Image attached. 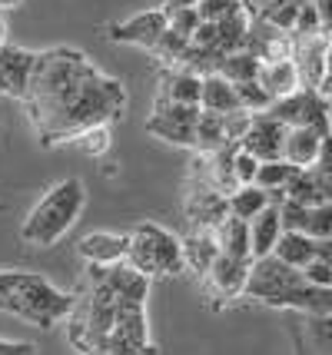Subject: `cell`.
<instances>
[{
  "mask_svg": "<svg viewBox=\"0 0 332 355\" xmlns=\"http://www.w3.org/2000/svg\"><path fill=\"white\" fill-rule=\"evenodd\" d=\"M313 170V180H316L322 200L332 202V133L322 137V150H319V159L309 166Z\"/></svg>",
  "mask_w": 332,
  "mask_h": 355,
  "instance_id": "4dcf8cb0",
  "label": "cell"
},
{
  "mask_svg": "<svg viewBox=\"0 0 332 355\" xmlns=\"http://www.w3.org/2000/svg\"><path fill=\"white\" fill-rule=\"evenodd\" d=\"M10 7H20V0H0V10H10Z\"/></svg>",
  "mask_w": 332,
  "mask_h": 355,
  "instance_id": "f6af8a7d",
  "label": "cell"
},
{
  "mask_svg": "<svg viewBox=\"0 0 332 355\" xmlns=\"http://www.w3.org/2000/svg\"><path fill=\"white\" fill-rule=\"evenodd\" d=\"M200 107H203V110H213V113H233V110H243V107H239L236 87L222 77V73H203V93H200Z\"/></svg>",
  "mask_w": 332,
  "mask_h": 355,
  "instance_id": "44dd1931",
  "label": "cell"
},
{
  "mask_svg": "<svg viewBox=\"0 0 332 355\" xmlns=\"http://www.w3.org/2000/svg\"><path fill=\"white\" fill-rule=\"evenodd\" d=\"M186 223L190 230H216L222 219L229 216V202L220 189L206 183V180H190L186 183Z\"/></svg>",
  "mask_w": 332,
  "mask_h": 355,
  "instance_id": "9c48e42d",
  "label": "cell"
},
{
  "mask_svg": "<svg viewBox=\"0 0 332 355\" xmlns=\"http://www.w3.org/2000/svg\"><path fill=\"white\" fill-rule=\"evenodd\" d=\"M216 236V246L220 252H229V256H239V259H253V249H250V223L239 216H226L213 230Z\"/></svg>",
  "mask_w": 332,
  "mask_h": 355,
  "instance_id": "7402d4cb",
  "label": "cell"
},
{
  "mask_svg": "<svg viewBox=\"0 0 332 355\" xmlns=\"http://www.w3.org/2000/svg\"><path fill=\"white\" fill-rule=\"evenodd\" d=\"M272 256H276V259H283L286 266L302 269L306 263H313V259H316V239H313L309 232L283 230V236H279V239H276V246H272Z\"/></svg>",
  "mask_w": 332,
  "mask_h": 355,
  "instance_id": "ffe728a7",
  "label": "cell"
},
{
  "mask_svg": "<svg viewBox=\"0 0 332 355\" xmlns=\"http://www.w3.org/2000/svg\"><path fill=\"white\" fill-rule=\"evenodd\" d=\"M216 256H220V246H216L213 230H190L186 232V239H183V259H186V269H193L196 276H206V269L213 266Z\"/></svg>",
  "mask_w": 332,
  "mask_h": 355,
  "instance_id": "d6986e66",
  "label": "cell"
},
{
  "mask_svg": "<svg viewBox=\"0 0 332 355\" xmlns=\"http://www.w3.org/2000/svg\"><path fill=\"white\" fill-rule=\"evenodd\" d=\"M226 202H229V216H239V219L250 223L256 213H263V209L269 206V193L266 189H259L256 183H246V186H239L236 193H229Z\"/></svg>",
  "mask_w": 332,
  "mask_h": 355,
  "instance_id": "cb8c5ba5",
  "label": "cell"
},
{
  "mask_svg": "<svg viewBox=\"0 0 332 355\" xmlns=\"http://www.w3.org/2000/svg\"><path fill=\"white\" fill-rule=\"evenodd\" d=\"M286 130H289V126L279 123L269 110L253 113V116H250V130L243 133L239 146H243L246 153H253L259 163H266V159H279V156H283Z\"/></svg>",
  "mask_w": 332,
  "mask_h": 355,
  "instance_id": "30bf717a",
  "label": "cell"
},
{
  "mask_svg": "<svg viewBox=\"0 0 332 355\" xmlns=\"http://www.w3.org/2000/svg\"><path fill=\"white\" fill-rule=\"evenodd\" d=\"M329 107H332V100H326L319 90L299 87V90L289 93V96L272 100L269 113L286 126H316V130H322V133H329L332 130Z\"/></svg>",
  "mask_w": 332,
  "mask_h": 355,
  "instance_id": "8992f818",
  "label": "cell"
},
{
  "mask_svg": "<svg viewBox=\"0 0 332 355\" xmlns=\"http://www.w3.org/2000/svg\"><path fill=\"white\" fill-rule=\"evenodd\" d=\"M33 60H37V50H27V46L17 44L0 46V96L24 100L33 73Z\"/></svg>",
  "mask_w": 332,
  "mask_h": 355,
  "instance_id": "8fae6325",
  "label": "cell"
},
{
  "mask_svg": "<svg viewBox=\"0 0 332 355\" xmlns=\"http://www.w3.org/2000/svg\"><path fill=\"white\" fill-rule=\"evenodd\" d=\"M259 67H263V60H259L256 53H250V50H236V53L222 57V63L216 67V73H222L229 83H246V80L259 77Z\"/></svg>",
  "mask_w": 332,
  "mask_h": 355,
  "instance_id": "484cf974",
  "label": "cell"
},
{
  "mask_svg": "<svg viewBox=\"0 0 332 355\" xmlns=\"http://www.w3.org/2000/svg\"><path fill=\"white\" fill-rule=\"evenodd\" d=\"M203 93V77L193 73L186 67H166L159 77L157 100H170V103H200Z\"/></svg>",
  "mask_w": 332,
  "mask_h": 355,
  "instance_id": "9a60e30c",
  "label": "cell"
},
{
  "mask_svg": "<svg viewBox=\"0 0 332 355\" xmlns=\"http://www.w3.org/2000/svg\"><path fill=\"white\" fill-rule=\"evenodd\" d=\"M127 259L123 263L133 266L143 276H180L186 269L183 259V239L173 236L170 230H163L157 223H140L137 230L127 236Z\"/></svg>",
  "mask_w": 332,
  "mask_h": 355,
  "instance_id": "5b68a950",
  "label": "cell"
},
{
  "mask_svg": "<svg viewBox=\"0 0 332 355\" xmlns=\"http://www.w3.org/2000/svg\"><path fill=\"white\" fill-rule=\"evenodd\" d=\"M83 206H87V189L80 180L70 176V180L53 183L40 196V202L27 213L24 226H20V243L33 249H50L57 239H64L73 230Z\"/></svg>",
  "mask_w": 332,
  "mask_h": 355,
  "instance_id": "277c9868",
  "label": "cell"
},
{
  "mask_svg": "<svg viewBox=\"0 0 332 355\" xmlns=\"http://www.w3.org/2000/svg\"><path fill=\"white\" fill-rule=\"evenodd\" d=\"M0 355H37L30 342H17V339H0Z\"/></svg>",
  "mask_w": 332,
  "mask_h": 355,
  "instance_id": "60d3db41",
  "label": "cell"
},
{
  "mask_svg": "<svg viewBox=\"0 0 332 355\" xmlns=\"http://www.w3.org/2000/svg\"><path fill=\"white\" fill-rule=\"evenodd\" d=\"M196 116H200V103H170V100H157L153 113L146 120V133L173 143V146H190L196 139Z\"/></svg>",
  "mask_w": 332,
  "mask_h": 355,
  "instance_id": "52a82bcc",
  "label": "cell"
},
{
  "mask_svg": "<svg viewBox=\"0 0 332 355\" xmlns=\"http://www.w3.org/2000/svg\"><path fill=\"white\" fill-rule=\"evenodd\" d=\"M259 87L272 96V100H279V96H289V93H296L302 87L299 83V70H296V63L292 60H272V63H263L259 67Z\"/></svg>",
  "mask_w": 332,
  "mask_h": 355,
  "instance_id": "ac0fdd59",
  "label": "cell"
},
{
  "mask_svg": "<svg viewBox=\"0 0 332 355\" xmlns=\"http://www.w3.org/2000/svg\"><path fill=\"white\" fill-rule=\"evenodd\" d=\"M166 31V14L153 7V10H143V14L130 17V20H120V24H113L107 37H110L113 44H127V46H143V50H150V46L159 40V33Z\"/></svg>",
  "mask_w": 332,
  "mask_h": 355,
  "instance_id": "7c38bea8",
  "label": "cell"
},
{
  "mask_svg": "<svg viewBox=\"0 0 332 355\" xmlns=\"http://www.w3.org/2000/svg\"><path fill=\"white\" fill-rule=\"evenodd\" d=\"M200 0H163V14H173V10H183V7H196Z\"/></svg>",
  "mask_w": 332,
  "mask_h": 355,
  "instance_id": "7bdbcfd3",
  "label": "cell"
},
{
  "mask_svg": "<svg viewBox=\"0 0 332 355\" xmlns=\"http://www.w3.org/2000/svg\"><path fill=\"white\" fill-rule=\"evenodd\" d=\"M233 166H236V180H239V186H246V183H253L256 170H259V159H256L253 153H246V150L239 146L236 156H233Z\"/></svg>",
  "mask_w": 332,
  "mask_h": 355,
  "instance_id": "74e56055",
  "label": "cell"
},
{
  "mask_svg": "<svg viewBox=\"0 0 332 355\" xmlns=\"http://www.w3.org/2000/svg\"><path fill=\"white\" fill-rule=\"evenodd\" d=\"M236 10H243V0H200V3H196L200 20H213V24L233 17Z\"/></svg>",
  "mask_w": 332,
  "mask_h": 355,
  "instance_id": "836d02e7",
  "label": "cell"
},
{
  "mask_svg": "<svg viewBox=\"0 0 332 355\" xmlns=\"http://www.w3.org/2000/svg\"><path fill=\"white\" fill-rule=\"evenodd\" d=\"M250 263H253V259H239V256L220 252V256L213 259V266L206 269V276H200L206 295L216 299V302L239 299L243 289H246V279H250Z\"/></svg>",
  "mask_w": 332,
  "mask_h": 355,
  "instance_id": "ba28073f",
  "label": "cell"
},
{
  "mask_svg": "<svg viewBox=\"0 0 332 355\" xmlns=\"http://www.w3.org/2000/svg\"><path fill=\"white\" fill-rule=\"evenodd\" d=\"M302 276H306V282H313V286H332V266L316 256L313 263L302 266Z\"/></svg>",
  "mask_w": 332,
  "mask_h": 355,
  "instance_id": "f35d334b",
  "label": "cell"
},
{
  "mask_svg": "<svg viewBox=\"0 0 332 355\" xmlns=\"http://www.w3.org/2000/svg\"><path fill=\"white\" fill-rule=\"evenodd\" d=\"M0 213H3V202H0Z\"/></svg>",
  "mask_w": 332,
  "mask_h": 355,
  "instance_id": "bcb514c9",
  "label": "cell"
},
{
  "mask_svg": "<svg viewBox=\"0 0 332 355\" xmlns=\"http://www.w3.org/2000/svg\"><path fill=\"white\" fill-rule=\"evenodd\" d=\"M299 170V166H292V163H286L283 156L279 159H266V163H259V170H256L253 183L259 189H283L289 183V176Z\"/></svg>",
  "mask_w": 332,
  "mask_h": 355,
  "instance_id": "f546056e",
  "label": "cell"
},
{
  "mask_svg": "<svg viewBox=\"0 0 332 355\" xmlns=\"http://www.w3.org/2000/svg\"><path fill=\"white\" fill-rule=\"evenodd\" d=\"M283 189H286V196H289V200L302 202V206H319V202H326L322 200V193H319L316 180H313V170H309V166L292 173V176H289V183H286Z\"/></svg>",
  "mask_w": 332,
  "mask_h": 355,
  "instance_id": "4316f807",
  "label": "cell"
},
{
  "mask_svg": "<svg viewBox=\"0 0 332 355\" xmlns=\"http://www.w3.org/2000/svg\"><path fill=\"white\" fill-rule=\"evenodd\" d=\"M226 130H222V113L200 107L196 116V139H193V153H216L220 146H226Z\"/></svg>",
  "mask_w": 332,
  "mask_h": 355,
  "instance_id": "603a6c76",
  "label": "cell"
},
{
  "mask_svg": "<svg viewBox=\"0 0 332 355\" xmlns=\"http://www.w3.org/2000/svg\"><path fill=\"white\" fill-rule=\"evenodd\" d=\"M77 293L57 289L47 276L30 269H0V312L27 319L37 329H53L73 309Z\"/></svg>",
  "mask_w": 332,
  "mask_h": 355,
  "instance_id": "3957f363",
  "label": "cell"
},
{
  "mask_svg": "<svg viewBox=\"0 0 332 355\" xmlns=\"http://www.w3.org/2000/svg\"><path fill=\"white\" fill-rule=\"evenodd\" d=\"M243 295L266 302L272 309H292L302 315H332V286L306 282L302 269L286 266L272 252L250 263V279H246Z\"/></svg>",
  "mask_w": 332,
  "mask_h": 355,
  "instance_id": "7a4b0ae2",
  "label": "cell"
},
{
  "mask_svg": "<svg viewBox=\"0 0 332 355\" xmlns=\"http://www.w3.org/2000/svg\"><path fill=\"white\" fill-rule=\"evenodd\" d=\"M24 107L40 146H67L87 126L116 123L127 113V87L77 46H50L33 60Z\"/></svg>",
  "mask_w": 332,
  "mask_h": 355,
  "instance_id": "6da1fadb",
  "label": "cell"
},
{
  "mask_svg": "<svg viewBox=\"0 0 332 355\" xmlns=\"http://www.w3.org/2000/svg\"><path fill=\"white\" fill-rule=\"evenodd\" d=\"M332 33H309V37H292V63L299 70V83L309 90H319L322 67H326V50H329Z\"/></svg>",
  "mask_w": 332,
  "mask_h": 355,
  "instance_id": "4fadbf2b",
  "label": "cell"
},
{
  "mask_svg": "<svg viewBox=\"0 0 332 355\" xmlns=\"http://www.w3.org/2000/svg\"><path fill=\"white\" fill-rule=\"evenodd\" d=\"M316 3V14H319V27L322 33H332V0H313Z\"/></svg>",
  "mask_w": 332,
  "mask_h": 355,
  "instance_id": "b9f144b4",
  "label": "cell"
},
{
  "mask_svg": "<svg viewBox=\"0 0 332 355\" xmlns=\"http://www.w3.org/2000/svg\"><path fill=\"white\" fill-rule=\"evenodd\" d=\"M302 352L332 355V315H306V329H302Z\"/></svg>",
  "mask_w": 332,
  "mask_h": 355,
  "instance_id": "d4e9b609",
  "label": "cell"
},
{
  "mask_svg": "<svg viewBox=\"0 0 332 355\" xmlns=\"http://www.w3.org/2000/svg\"><path fill=\"white\" fill-rule=\"evenodd\" d=\"M322 137L326 133L316 130V126H289L283 139V159L292 163V166H299V170L313 166L319 159V150H322Z\"/></svg>",
  "mask_w": 332,
  "mask_h": 355,
  "instance_id": "5bb4252c",
  "label": "cell"
},
{
  "mask_svg": "<svg viewBox=\"0 0 332 355\" xmlns=\"http://www.w3.org/2000/svg\"><path fill=\"white\" fill-rule=\"evenodd\" d=\"M7 44V20H3V14H0V46Z\"/></svg>",
  "mask_w": 332,
  "mask_h": 355,
  "instance_id": "ee69618b",
  "label": "cell"
},
{
  "mask_svg": "<svg viewBox=\"0 0 332 355\" xmlns=\"http://www.w3.org/2000/svg\"><path fill=\"white\" fill-rule=\"evenodd\" d=\"M319 93L332 100V37H329V50H326V67H322V80H319Z\"/></svg>",
  "mask_w": 332,
  "mask_h": 355,
  "instance_id": "ab89813d",
  "label": "cell"
},
{
  "mask_svg": "<svg viewBox=\"0 0 332 355\" xmlns=\"http://www.w3.org/2000/svg\"><path fill=\"white\" fill-rule=\"evenodd\" d=\"M309 33H322L319 27V14L313 0H302L299 14H296V24H292V37H309Z\"/></svg>",
  "mask_w": 332,
  "mask_h": 355,
  "instance_id": "d590c367",
  "label": "cell"
},
{
  "mask_svg": "<svg viewBox=\"0 0 332 355\" xmlns=\"http://www.w3.org/2000/svg\"><path fill=\"white\" fill-rule=\"evenodd\" d=\"M233 87H236L239 107L246 113H263V110L272 107V96L259 87V80H246V83H233Z\"/></svg>",
  "mask_w": 332,
  "mask_h": 355,
  "instance_id": "1f68e13d",
  "label": "cell"
},
{
  "mask_svg": "<svg viewBox=\"0 0 332 355\" xmlns=\"http://www.w3.org/2000/svg\"><path fill=\"white\" fill-rule=\"evenodd\" d=\"M279 236H283L279 206H276V202H269L263 213H256V216L250 219V249H253V259H259V256H269Z\"/></svg>",
  "mask_w": 332,
  "mask_h": 355,
  "instance_id": "e0dca14e",
  "label": "cell"
},
{
  "mask_svg": "<svg viewBox=\"0 0 332 355\" xmlns=\"http://www.w3.org/2000/svg\"><path fill=\"white\" fill-rule=\"evenodd\" d=\"M166 27L176 31L180 37H186L190 40L196 27H200V14H196V7H183V10H173V14H166Z\"/></svg>",
  "mask_w": 332,
  "mask_h": 355,
  "instance_id": "e575fe53",
  "label": "cell"
},
{
  "mask_svg": "<svg viewBox=\"0 0 332 355\" xmlns=\"http://www.w3.org/2000/svg\"><path fill=\"white\" fill-rule=\"evenodd\" d=\"M130 239L120 232H90L80 239V256L90 266H113L127 259Z\"/></svg>",
  "mask_w": 332,
  "mask_h": 355,
  "instance_id": "2e32d148",
  "label": "cell"
},
{
  "mask_svg": "<svg viewBox=\"0 0 332 355\" xmlns=\"http://www.w3.org/2000/svg\"><path fill=\"white\" fill-rule=\"evenodd\" d=\"M77 150H83L87 156H103L110 153V143H113V130L110 123H96V126H87V130H80L77 137L70 139Z\"/></svg>",
  "mask_w": 332,
  "mask_h": 355,
  "instance_id": "83f0119b",
  "label": "cell"
},
{
  "mask_svg": "<svg viewBox=\"0 0 332 355\" xmlns=\"http://www.w3.org/2000/svg\"><path fill=\"white\" fill-rule=\"evenodd\" d=\"M306 232L313 239H329L332 236V202H319V206H309V223H306Z\"/></svg>",
  "mask_w": 332,
  "mask_h": 355,
  "instance_id": "d6a6232c",
  "label": "cell"
},
{
  "mask_svg": "<svg viewBox=\"0 0 332 355\" xmlns=\"http://www.w3.org/2000/svg\"><path fill=\"white\" fill-rule=\"evenodd\" d=\"M186 46H190V40L186 37H180L176 31H166L159 33V40L153 46H150V53L157 57L163 67H180V60H183V53H186Z\"/></svg>",
  "mask_w": 332,
  "mask_h": 355,
  "instance_id": "f1b7e54d",
  "label": "cell"
},
{
  "mask_svg": "<svg viewBox=\"0 0 332 355\" xmlns=\"http://www.w3.org/2000/svg\"><path fill=\"white\" fill-rule=\"evenodd\" d=\"M250 116H253V113H246V110L222 113V130H226V139H229V143H239V139H243V133L250 130Z\"/></svg>",
  "mask_w": 332,
  "mask_h": 355,
  "instance_id": "8d00e7d4",
  "label": "cell"
}]
</instances>
